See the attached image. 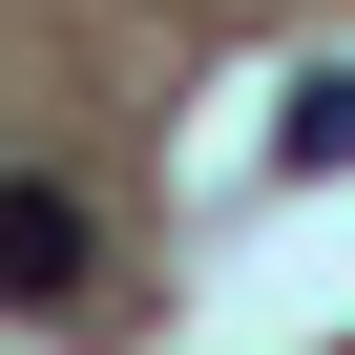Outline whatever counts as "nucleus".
Returning a JSON list of instances; mask_svg holds the SVG:
<instances>
[{
    "label": "nucleus",
    "mask_w": 355,
    "mask_h": 355,
    "mask_svg": "<svg viewBox=\"0 0 355 355\" xmlns=\"http://www.w3.org/2000/svg\"><path fill=\"white\" fill-rule=\"evenodd\" d=\"M84 272H105L84 189H42V167H0V313H84Z\"/></svg>",
    "instance_id": "nucleus-1"
}]
</instances>
